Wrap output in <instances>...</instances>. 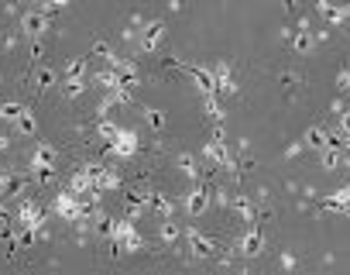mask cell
Returning a JSON list of instances; mask_svg holds the SVG:
<instances>
[{
  "instance_id": "cell-7",
  "label": "cell",
  "mask_w": 350,
  "mask_h": 275,
  "mask_svg": "<svg viewBox=\"0 0 350 275\" xmlns=\"http://www.w3.org/2000/svg\"><path fill=\"white\" fill-rule=\"evenodd\" d=\"M55 148L49 145V142H38L35 145V152H31V169H35V176H38V183H45V179H52V172H55Z\"/></svg>"
},
{
  "instance_id": "cell-6",
  "label": "cell",
  "mask_w": 350,
  "mask_h": 275,
  "mask_svg": "<svg viewBox=\"0 0 350 275\" xmlns=\"http://www.w3.org/2000/svg\"><path fill=\"white\" fill-rule=\"evenodd\" d=\"M18 224L25 227V241H31V237L45 227V210H42V203L25 200V203L18 207Z\"/></svg>"
},
{
  "instance_id": "cell-39",
  "label": "cell",
  "mask_w": 350,
  "mask_h": 275,
  "mask_svg": "<svg viewBox=\"0 0 350 275\" xmlns=\"http://www.w3.org/2000/svg\"><path fill=\"white\" fill-rule=\"evenodd\" d=\"M347 169H350V159H347Z\"/></svg>"
},
{
  "instance_id": "cell-5",
  "label": "cell",
  "mask_w": 350,
  "mask_h": 275,
  "mask_svg": "<svg viewBox=\"0 0 350 275\" xmlns=\"http://www.w3.org/2000/svg\"><path fill=\"white\" fill-rule=\"evenodd\" d=\"M52 210H55L62 220H69V224H76V220H83V217H86V203H83L76 193H69V189L55 193V200H52Z\"/></svg>"
},
{
  "instance_id": "cell-11",
  "label": "cell",
  "mask_w": 350,
  "mask_h": 275,
  "mask_svg": "<svg viewBox=\"0 0 350 275\" xmlns=\"http://www.w3.org/2000/svg\"><path fill=\"white\" fill-rule=\"evenodd\" d=\"M49 28H52V18H49V14H42L38 8H31V11L21 18V31H25V38H31V42H38Z\"/></svg>"
},
{
  "instance_id": "cell-8",
  "label": "cell",
  "mask_w": 350,
  "mask_h": 275,
  "mask_svg": "<svg viewBox=\"0 0 350 275\" xmlns=\"http://www.w3.org/2000/svg\"><path fill=\"white\" fill-rule=\"evenodd\" d=\"M83 172L93 179V189L103 196V193H110V189H117L120 186V176L110 169V166H100V162H86L83 166Z\"/></svg>"
},
{
  "instance_id": "cell-21",
  "label": "cell",
  "mask_w": 350,
  "mask_h": 275,
  "mask_svg": "<svg viewBox=\"0 0 350 275\" xmlns=\"http://www.w3.org/2000/svg\"><path fill=\"white\" fill-rule=\"evenodd\" d=\"M59 79H90V62H86V55L69 59V62H66V69L59 73Z\"/></svg>"
},
{
  "instance_id": "cell-14",
  "label": "cell",
  "mask_w": 350,
  "mask_h": 275,
  "mask_svg": "<svg viewBox=\"0 0 350 275\" xmlns=\"http://www.w3.org/2000/svg\"><path fill=\"white\" fill-rule=\"evenodd\" d=\"M237 254H241V258H258V254H265V234H261L258 227H247V231L237 237Z\"/></svg>"
},
{
  "instance_id": "cell-3",
  "label": "cell",
  "mask_w": 350,
  "mask_h": 275,
  "mask_svg": "<svg viewBox=\"0 0 350 275\" xmlns=\"http://www.w3.org/2000/svg\"><path fill=\"white\" fill-rule=\"evenodd\" d=\"M203 159L206 162H213V166H224V169H230L234 172V152H230V138L224 134V127H217L213 131V138H210V142L203 145Z\"/></svg>"
},
{
  "instance_id": "cell-12",
  "label": "cell",
  "mask_w": 350,
  "mask_h": 275,
  "mask_svg": "<svg viewBox=\"0 0 350 275\" xmlns=\"http://www.w3.org/2000/svg\"><path fill=\"white\" fill-rule=\"evenodd\" d=\"M186 241H189V254L193 258H213L217 254V241L210 234H203L200 227H189L186 231Z\"/></svg>"
},
{
  "instance_id": "cell-33",
  "label": "cell",
  "mask_w": 350,
  "mask_h": 275,
  "mask_svg": "<svg viewBox=\"0 0 350 275\" xmlns=\"http://www.w3.org/2000/svg\"><path fill=\"white\" fill-rule=\"evenodd\" d=\"M90 55H100V59H107V62H110V59H113V49H110L107 42H100V38H96V42L90 45Z\"/></svg>"
},
{
  "instance_id": "cell-26",
  "label": "cell",
  "mask_w": 350,
  "mask_h": 275,
  "mask_svg": "<svg viewBox=\"0 0 350 275\" xmlns=\"http://www.w3.org/2000/svg\"><path fill=\"white\" fill-rule=\"evenodd\" d=\"M158 237H161V244H175L183 237V227L175 220H158Z\"/></svg>"
},
{
  "instance_id": "cell-13",
  "label": "cell",
  "mask_w": 350,
  "mask_h": 275,
  "mask_svg": "<svg viewBox=\"0 0 350 275\" xmlns=\"http://www.w3.org/2000/svg\"><path fill=\"white\" fill-rule=\"evenodd\" d=\"M183 69L193 76V83L200 86L203 96L217 93V76H213V66H196V62H183Z\"/></svg>"
},
{
  "instance_id": "cell-16",
  "label": "cell",
  "mask_w": 350,
  "mask_h": 275,
  "mask_svg": "<svg viewBox=\"0 0 350 275\" xmlns=\"http://www.w3.org/2000/svg\"><path fill=\"white\" fill-rule=\"evenodd\" d=\"M227 203H230V210H234L244 224H251V227H254V220H258V203H254L247 193H234Z\"/></svg>"
},
{
  "instance_id": "cell-9",
  "label": "cell",
  "mask_w": 350,
  "mask_h": 275,
  "mask_svg": "<svg viewBox=\"0 0 350 275\" xmlns=\"http://www.w3.org/2000/svg\"><path fill=\"white\" fill-rule=\"evenodd\" d=\"M210 189L206 186H200V183H193L186 193H183V210L189 213V217H203L206 210H210Z\"/></svg>"
},
{
  "instance_id": "cell-31",
  "label": "cell",
  "mask_w": 350,
  "mask_h": 275,
  "mask_svg": "<svg viewBox=\"0 0 350 275\" xmlns=\"http://www.w3.org/2000/svg\"><path fill=\"white\" fill-rule=\"evenodd\" d=\"M55 79H59V76H55L49 66H42V69L35 73V90H38V93H45V90H52V83H55Z\"/></svg>"
},
{
  "instance_id": "cell-15",
  "label": "cell",
  "mask_w": 350,
  "mask_h": 275,
  "mask_svg": "<svg viewBox=\"0 0 350 275\" xmlns=\"http://www.w3.org/2000/svg\"><path fill=\"white\" fill-rule=\"evenodd\" d=\"M148 213H151V217H158V220H172V217H175V200H172L165 189H151Z\"/></svg>"
},
{
  "instance_id": "cell-36",
  "label": "cell",
  "mask_w": 350,
  "mask_h": 275,
  "mask_svg": "<svg viewBox=\"0 0 350 275\" xmlns=\"http://www.w3.org/2000/svg\"><path fill=\"white\" fill-rule=\"evenodd\" d=\"M336 86H340V90H350V69H340V73H336Z\"/></svg>"
},
{
  "instance_id": "cell-23",
  "label": "cell",
  "mask_w": 350,
  "mask_h": 275,
  "mask_svg": "<svg viewBox=\"0 0 350 275\" xmlns=\"http://www.w3.org/2000/svg\"><path fill=\"white\" fill-rule=\"evenodd\" d=\"M326 142H329V131H326V127H319V124L306 127V148L323 152V148H326Z\"/></svg>"
},
{
  "instance_id": "cell-20",
  "label": "cell",
  "mask_w": 350,
  "mask_h": 275,
  "mask_svg": "<svg viewBox=\"0 0 350 275\" xmlns=\"http://www.w3.org/2000/svg\"><path fill=\"white\" fill-rule=\"evenodd\" d=\"M316 11L336 28V25H347L350 21V8H336V4H326V0H319V4H316Z\"/></svg>"
},
{
  "instance_id": "cell-24",
  "label": "cell",
  "mask_w": 350,
  "mask_h": 275,
  "mask_svg": "<svg viewBox=\"0 0 350 275\" xmlns=\"http://www.w3.org/2000/svg\"><path fill=\"white\" fill-rule=\"evenodd\" d=\"M175 166H179V172H183L186 179L200 183V166H196V155H189V152H179V155H175Z\"/></svg>"
},
{
  "instance_id": "cell-32",
  "label": "cell",
  "mask_w": 350,
  "mask_h": 275,
  "mask_svg": "<svg viewBox=\"0 0 350 275\" xmlns=\"http://www.w3.org/2000/svg\"><path fill=\"white\" fill-rule=\"evenodd\" d=\"M144 120H148L154 131H161V127H165V114H161L158 107H148V110H144Z\"/></svg>"
},
{
  "instance_id": "cell-30",
  "label": "cell",
  "mask_w": 350,
  "mask_h": 275,
  "mask_svg": "<svg viewBox=\"0 0 350 275\" xmlns=\"http://www.w3.org/2000/svg\"><path fill=\"white\" fill-rule=\"evenodd\" d=\"M319 162H323V169H340L343 166V148H323Z\"/></svg>"
},
{
  "instance_id": "cell-10",
  "label": "cell",
  "mask_w": 350,
  "mask_h": 275,
  "mask_svg": "<svg viewBox=\"0 0 350 275\" xmlns=\"http://www.w3.org/2000/svg\"><path fill=\"white\" fill-rule=\"evenodd\" d=\"M285 42H288V45H292V52H299V55L312 52L316 38H312V28H309V21H299L295 28H285Z\"/></svg>"
},
{
  "instance_id": "cell-1",
  "label": "cell",
  "mask_w": 350,
  "mask_h": 275,
  "mask_svg": "<svg viewBox=\"0 0 350 275\" xmlns=\"http://www.w3.org/2000/svg\"><path fill=\"white\" fill-rule=\"evenodd\" d=\"M103 234H107V237L113 241V248L124 251V254H137V251H144V237L137 234V227H134L131 217H110L107 227H103Z\"/></svg>"
},
{
  "instance_id": "cell-28",
  "label": "cell",
  "mask_w": 350,
  "mask_h": 275,
  "mask_svg": "<svg viewBox=\"0 0 350 275\" xmlns=\"http://www.w3.org/2000/svg\"><path fill=\"white\" fill-rule=\"evenodd\" d=\"M200 107H203V114H206L210 120H220V117H224V110H220V96H217V93L200 96Z\"/></svg>"
},
{
  "instance_id": "cell-25",
  "label": "cell",
  "mask_w": 350,
  "mask_h": 275,
  "mask_svg": "<svg viewBox=\"0 0 350 275\" xmlns=\"http://www.w3.org/2000/svg\"><path fill=\"white\" fill-rule=\"evenodd\" d=\"M11 131H18V134H25V138H31V134H38V117H35V110H21V117H18V124L11 127Z\"/></svg>"
},
{
  "instance_id": "cell-38",
  "label": "cell",
  "mask_w": 350,
  "mask_h": 275,
  "mask_svg": "<svg viewBox=\"0 0 350 275\" xmlns=\"http://www.w3.org/2000/svg\"><path fill=\"white\" fill-rule=\"evenodd\" d=\"M8 220H11V213H8V207H4V203H0V224H8Z\"/></svg>"
},
{
  "instance_id": "cell-37",
  "label": "cell",
  "mask_w": 350,
  "mask_h": 275,
  "mask_svg": "<svg viewBox=\"0 0 350 275\" xmlns=\"http://www.w3.org/2000/svg\"><path fill=\"white\" fill-rule=\"evenodd\" d=\"M295 83H299L295 73H282V86H295Z\"/></svg>"
},
{
  "instance_id": "cell-34",
  "label": "cell",
  "mask_w": 350,
  "mask_h": 275,
  "mask_svg": "<svg viewBox=\"0 0 350 275\" xmlns=\"http://www.w3.org/2000/svg\"><path fill=\"white\" fill-rule=\"evenodd\" d=\"M117 127H120V124H113V120H100V124H96V134L107 142V138H113V131H117Z\"/></svg>"
},
{
  "instance_id": "cell-35",
  "label": "cell",
  "mask_w": 350,
  "mask_h": 275,
  "mask_svg": "<svg viewBox=\"0 0 350 275\" xmlns=\"http://www.w3.org/2000/svg\"><path fill=\"white\" fill-rule=\"evenodd\" d=\"M336 131H340V134L347 138V142H350V107L340 114V127H336Z\"/></svg>"
},
{
  "instance_id": "cell-29",
  "label": "cell",
  "mask_w": 350,
  "mask_h": 275,
  "mask_svg": "<svg viewBox=\"0 0 350 275\" xmlns=\"http://www.w3.org/2000/svg\"><path fill=\"white\" fill-rule=\"evenodd\" d=\"M21 110H25V103H18V100L0 103V120H8V124L14 127V124H18V117H21Z\"/></svg>"
},
{
  "instance_id": "cell-22",
  "label": "cell",
  "mask_w": 350,
  "mask_h": 275,
  "mask_svg": "<svg viewBox=\"0 0 350 275\" xmlns=\"http://www.w3.org/2000/svg\"><path fill=\"white\" fill-rule=\"evenodd\" d=\"M90 83H93V86H100V90H107V93H117V90H124L113 69H100V73H93V76H90Z\"/></svg>"
},
{
  "instance_id": "cell-18",
  "label": "cell",
  "mask_w": 350,
  "mask_h": 275,
  "mask_svg": "<svg viewBox=\"0 0 350 275\" xmlns=\"http://www.w3.org/2000/svg\"><path fill=\"white\" fill-rule=\"evenodd\" d=\"M213 76H217V96L237 93V83H234V69H230V62H217V66H213Z\"/></svg>"
},
{
  "instance_id": "cell-2",
  "label": "cell",
  "mask_w": 350,
  "mask_h": 275,
  "mask_svg": "<svg viewBox=\"0 0 350 275\" xmlns=\"http://www.w3.org/2000/svg\"><path fill=\"white\" fill-rule=\"evenodd\" d=\"M137 28H131V35H137V49L141 52H158L161 49V42H165V21L161 18H151V21H134Z\"/></svg>"
},
{
  "instance_id": "cell-19",
  "label": "cell",
  "mask_w": 350,
  "mask_h": 275,
  "mask_svg": "<svg viewBox=\"0 0 350 275\" xmlns=\"http://www.w3.org/2000/svg\"><path fill=\"white\" fill-rule=\"evenodd\" d=\"M66 189H69V193H76V196H86V200H90V196H100V193L93 189V179H90L83 169L69 176V186H66Z\"/></svg>"
},
{
  "instance_id": "cell-27",
  "label": "cell",
  "mask_w": 350,
  "mask_h": 275,
  "mask_svg": "<svg viewBox=\"0 0 350 275\" xmlns=\"http://www.w3.org/2000/svg\"><path fill=\"white\" fill-rule=\"evenodd\" d=\"M86 86H90V79H59V90H62V96H69V100L83 96Z\"/></svg>"
},
{
  "instance_id": "cell-4",
  "label": "cell",
  "mask_w": 350,
  "mask_h": 275,
  "mask_svg": "<svg viewBox=\"0 0 350 275\" xmlns=\"http://www.w3.org/2000/svg\"><path fill=\"white\" fill-rule=\"evenodd\" d=\"M107 148H110V155H117V159H134V155L141 152V138H137L134 127H117L113 138H107Z\"/></svg>"
},
{
  "instance_id": "cell-17",
  "label": "cell",
  "mask_w": 350,
  "mask_h": 275,
  "mask_svg": "<svg viewBox=\"0 0 350 275\" xmlns=\"http://www.w3.org/2000/svg\"><path fill=\"white\" fill-rule=\"evenodd\" d=\"M319 203H323V210H329V213H350V186H340V189L319 196Z\"/></svg>"
}]
</instances>
